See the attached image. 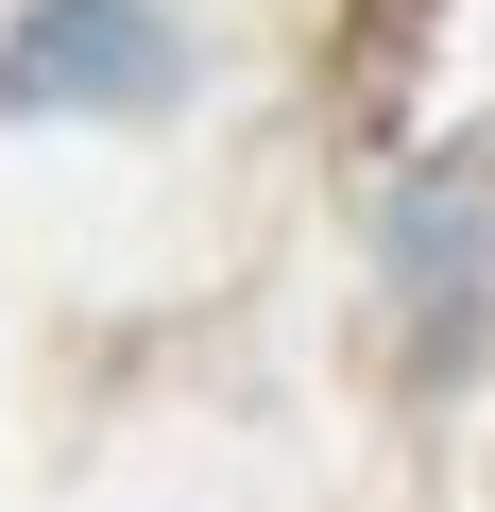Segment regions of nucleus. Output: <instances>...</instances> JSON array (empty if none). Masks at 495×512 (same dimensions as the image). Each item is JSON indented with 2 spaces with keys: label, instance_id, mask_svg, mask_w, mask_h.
<instances>
[{
  "label": "nucleus",
  "instance_id": "nucleus-1",
  "mask_svg": "<svg viewBox=\"0 0 495 512\" xmlns=\"http://www.w3.org/2000/svg\"><path fill=\"white\" fill-rule=\"evenodd\" d=\"M171 86V35L137 0H35L0 35V103H154Z\"/></svg>",
  "mask_w": 495,
  "mask_h": 512
}]
</instances>
